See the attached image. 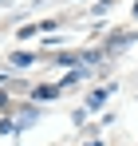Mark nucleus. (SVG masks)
<instances>
[{
  "label": "nucleus",
  "instance_id": "7ed1b4c3",
  "mask_svg": "<svg viewBox=\"0 0 138 146\" xmlns=\"http://www.w3.org/2000/svg\"><path fill=\"white\" fill-rule=\"evenodd\" d=\"M134 12H138V4H134Z\"/></svg>",
  "mask_w": 138,
  "mask_h": 146
},
{
  "label": "nucleus",
  "instance_id": "f03ea898",
  "mask_svg": "<svg viewBox=\"0 0 138 146\" xmlns=\"http://www.w3.org/2000/svg\"><path fill=\"white\" fill-rule=\"evenodd\" d=\"M0 107H8V95H0Z\"/></svg>",
  "mask_w": 138,
  "mask_h": 146
},
{
  "label": "nucleus",
  "instance_id": "f257e3e1",
  "mask_svg": "<svg viewBox=\"0 0 138 146\" xmlns=\"http://www.w3.org/2000/svg\"><path fill=\"white\" fill-rule=\"evenodd\" d=\"M12 63H16V67H28V63H32V55H28V51H16V55H12Z\"/></svg>",
  "mask_w": 138,
  "mask_h": 146
}]
</instances>
